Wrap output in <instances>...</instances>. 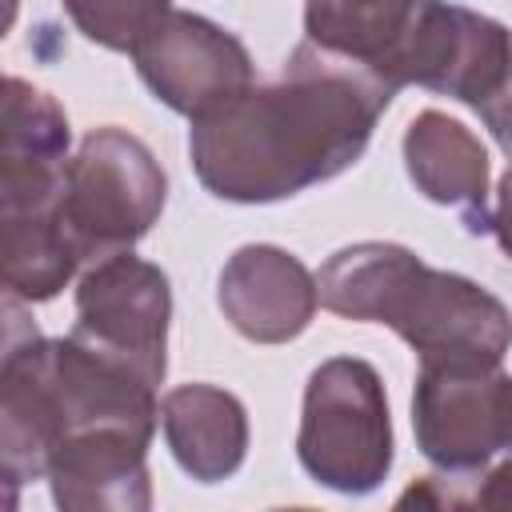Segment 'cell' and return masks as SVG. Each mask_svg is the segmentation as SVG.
Returning <instances> with one entry per match:
<instances>
[{"label": "cell", "mask_w": 512, "mask_h": 512, "mask_svg": "<svg viewBox=\"0 0 512 512\" xmlns=\"http://www.w3.org/2000/svg\"><path fill=\"white\" fill-rule=\"evenodd\" d=\"M396 92L376 68L300 40L276 80L192 120V172L228 204L288 200L352 168Z\"/></svg>", "instance_id": "obj_1"}, {"label": "cell", "mask_w": 512, "mask_h": 512, "mask_svg": "<svg viewBox=\"0 0 512 512\" xmlns=\"http://www.w3.org/2000/svg\"><path fill=\"white\" fill-rule=\"evenodd\" d=\"M4 364H0V468L4 480L28 484L48 476V460L64 440L92 432L156 436V384L112 352L68 336H40L16 308L4 304Z\"/></svg>", "instance_id": "obj_2"}, {"label": "cell", "mask_w": 512, "mask_h": 512, "mask_svg": "<svg viewBox=\"0 0 512 512\" xmlns=\"http://www.w3.org/2000/svg\"><path fill=\"white\" fill-rule=\"evenodd\" d=\"M320 304L344 320L388 324L420 364H488L512 348V312L476 280L424 264L392 240L332 252L316 276Z\"/></svg>", "instance_id": "obj_3"}, {"label": "cell", "mask_w": 512, "mask_h": 512, "mask_svg": "<svg viewBox=\"0 0 512 512\" xmlns=\"http://www.w3.org/2000/svg\"><path fill=\"white\" fill-rule=\"evenodd\" d=\"M68 116L20 76L4 80L0 128V224H4V288L16 300H52L76 272L80 252L64 228L68 188Z\"/></svg>", "instance_id": "obj_4"}, {"label": "cell", "mask_w": 512, "mask_h": 512, "mask_svg": "<svg viewBox=\"0 0 512 512\" xmlns=\"http://www.w3.org/2000/svg\"><path fill=\"white\" fill-rule=\"evenodd\" d=\"M296 460L340 496H368L388 480L396 460L392 416L384 380L368 360L332 356L308 376Z\"/></svg>", "instance_id": "obj_5"}, {"label": "cell", "mask_w": 512, "mask_h": 512, "mask_svg": "<svg viewBox=\"0 0 512 512\" xmlns=\"http://www.w3.org/2000/svg\"><path fill=\"white\" fill-rule=\"evenodd\" d=\"M168 200V176L152 148L116 128H92L72 164L64 188V228L80 252V264L128 252L152 232Z\"/></svg>", "instance_id": "obj_6"}, {"label": "cell", "mask_w": 512, "mask_h": 512, "mask_svg": "<svg viewBox=\"0 0 512 512\" xmlns=\"http://www.w3.org/2000/svg\"><path fill=\"white\" fill-rule=\"evenodd\" d=\"M512 68V32L464 4L420 0L408 32L384 64V80L452 96L480 108Z\"/></svg>", "instance_id": "obj_7"}, {"label": "cell", "mask_w": 512, "mask_h": 512, "mask_svg": "<svg viewBox=\"0 0 512 512\" xmlns=\"http://www.w3.org/2000/svg\"><path fill=\"white\" fill-rule=\"evenodd\" d=\"M172 284L160 264L128 252L88 264L76 280L72 332L144 372L156 388L168 372Z\"/></svg>", "instance_id": "obj_8"}, {"label": "cell", "mask_w": 512, "mask_h": 512, "mask_svg": "<svg viewBox=\"0 0 512 512\" xmlns=\"http://www.w3.org/2000/svg\"><path fill=\"white\" fill-rule=\"evenodd\" d=\"M132 60L148 92L188 120L224 108L256 84V64L244 40L216 20L184 8L160 16L152 32L132 48Z\"/></svg>", "instance_id": "obj_9"}, {"label": "cell", "mask_w": 512, "mask_h": 512, "mask_svg": "<svg viewBox=\"0 0 512 512\" xmlns=\"http://www.w3.org/2000/svg\"><path fill=\"white\" fill-rule=\"evenodd\" d=\"M504 384L488 364H420L412 392L416 448L440 472H480L504 448Z\"/></svg>", "instance_id": "obj_10"}, {"label": "cell", "mask_w": 512, "mask_h": 512, "mask_svg": "<svg viewBox=\"0 0 512 512\" xmlns=\"http://www.w3.org/2000/svg\"><path fill=\"white\" fill-rule=\"evenodd\" d=\"M216 304L244 340L288 344L312 324L320 288L308 264L288 248L244 244L216 276Z\"/></svg>", "instance_id": "obj_11"}, {"label": "cell", "mask_w": 512, "mask_h": 512, "mask_svg": "<svg viewBox=\"0 0 512 512\" xmlns=\"http://www.w3.org/2000/svg\"><path fill=\"white\" fill-rule=\"evenodd\" d=\"M140 432H92L64 440L48 460V488L64 512H148L152 476Z\"/></svg>", "instance_id": "obj_12"}, {"label": "cell", "mask_w": 512, "mask_h": 512, "mask_svg": "<svg viewBox=\"0 0 512 512\" xmlns=\"http://www.w3.org/2000/svg\"><path fill=\"white\" fill-rule=\"evenodd\" d=\"M404 168L424 200L456 208L468 232H492L488 152L468 124L436 108L416 112L404 128Z\"/></svg>", "instance_id": "obj_13"}, {"label": "cell", "mask_w": 512, "mask_h": 512, "mask_svg": "<svg viewBox=\"0 0 512 512\" xmlns=\"http://www.w3.org/2000/svg\"><path fill=\"white\" fill-rule=\"evenodd\" d=\"M160 428L172 460L196 484H220L248 456V412L216 384H176L160 400Z\"/></svg>", "instance_id": "obj_14"}, {"label": "cell", "mask_w": 512, "mask_h": 512, "mask_svg": "<svg viewBox=\"0 0 512 512\" xmlns=\"http://www.w3.org/2000/svg\"><path fill=\"white\" fill-rule=\"evenodd\" d=\"M420 0H304V40L384 76Z\"/></svg>", "instance_id": "obj_15"}, {"label": "cell", "mask_w": 512, "mask_h": 512, "mask_svg": "<svg viewBox=\"0 0 512 512\" xmlns=\"http://www.w3.org/2000/svg\"><path fill=\"white\" fill-rule=\"evenodd\" d=\"M76 32L108 52H132L160 16L172 12V0H60Z\"/></svg>", "instance_id": "obj_16"}, {"label": "cell", "mask_w": 512, "mask_h": 512, "mask_svg": "<svg viewBox=\"0 0 512 512\" xmlns=\"http://www.w3.org/2000/svg\"><path fill=\"white\" fill-rule=\"evenodd\" d=\"M480 112V120H484V128L492 132V140L512 156V68H508V76H504V84L476 108Z\"/></svg>", "instance_id": "obj_17"}, {"label": "cell", "mask_w": 512, "mask_h": 512, "mask_svg": "<svg viewBox=\"0 0 512 512\" xmlns=\"http://www.w3.org/2000/svg\"><path fill=\"white\" fill-rule=\"evenodd\" d=\"M492 232L504 248V256L512 260V168L500 176V188H496V208H492Z\"/></svg>", "instance_id": "obj_18"}, {"label": "cell", "mask_w": 512, "mask_h": 512, "mask_svg": "<svg viewBox=\"0 0 512 512\" xmlns=\"http://www.w3.org/2000/svg\"><path fill=\"white\" fill-rule=\"evenodd\" d=\"M504 448L512 452V376L504 384Z\"/></svg>", "instance_id": "obj_19"}]
</instances>
